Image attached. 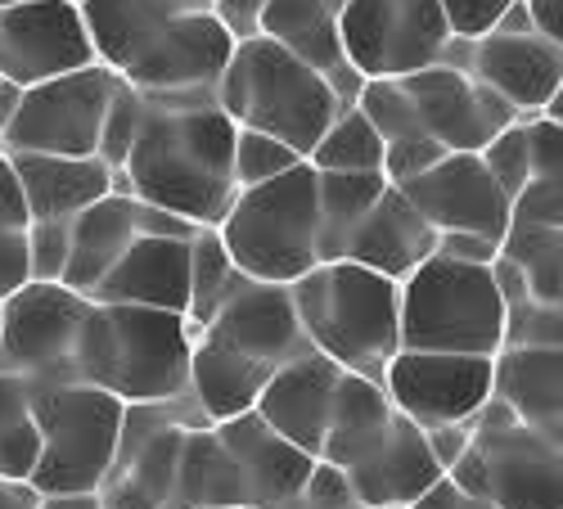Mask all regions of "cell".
<instances>
[{"instance_id":"cell-21","label":"cell","mask_w":563,"mask_h":509,"mask_svg":"<svg viewBox=\"0 0 563 509\" xmlns=\"http://www.w3.org/2000/svg\"><path fill=\"white\" fill-rule=\"evenodd\" d=\"M339 375H343L339 361L320 356V352H307V356H298V361H289V365L275 369V375L262 384L253 410L262 414V420H266L279 438H289V442L302 446L307 455H320Z\"/></svg>"},{"instance_id":"cell-19","label":"cell","mask_w":563,"mask_h":509,"mask_svg":"<svg viewBox=\"0 0 563 509\" xmlns=\"http://www.w3.org/2000/svg\"><path fill=\"white\" fill-rule=\"evenodd\" d=\"M234 51V36L225 32V23L212 10H180L163 36L150 45L145 55L131 64V73L122 77L135 90H195V86H212L217 73L225 68Z\"/></svg>"},{"instance_id":"cell-50","label":"cell","mask_w":563,"mask_h":509,"mask_svg":"<svg viewBox=\"0 0 563 509\" xmlns=\"http://www.w3.org/2000/svg\"><path fill=\"white\" fill-rule=\"evenodd\" d=\"M135 230H140V235H163V240H195L203 225L185 221V217H176L167 208H154V203L135 199Z\"/></svg>"},{"instance_id":"cell-12","label":"cell","mask_w":563,"mask_h":509,"mask_svg":"<svg viewBox=\"0 0 563 509\" xmlns=\"http://www.w3.org/2000/svg\"><path fill=\"white\" fill-rule=\"evenodd\" d=\"M90 298L59 280H27L0 298V369L19 379H73Z\"/></svg>"},{"instance_id":"cell-16","label":"cell","mask_w":563,"mask_h":509,"mask_svg":"<svg viewBox=\"0 0 563 509\" xmlns=\"http://www.w3.org/2000/svg\"><path fill=\"white\" fill-rule=\"evenodd\" d=\"M397 190L433 230H474L496 244L509 230V199L500 195V185L478 154H446L424 176L397 185Z\"/></svg>"},{"instance_id":"cell-20","label":"cell","mask_w":563,"mask_h":509,"mask_svg":"<svg viewBox=\"0 0 563 509\" xmlns=\"http://www.w3.org/2000/svg\"><path fill=\"white\" fill-rule=\"evenodd\" d=\"M343 478L365 509H406L419 491L442 478V469L424 442V429L415 420H406L401 410H393V420L379 433V442H374L361 460H352L343 469Z\"/></svg>"},{"instance_id":"cell-7","label":"cell","mask_w":563,"mask_h":509,"mask_svg":"<svg viewBox=\"0 0 563 509\" xmlns=\"http://www.w3.org/2000/svg\"><path fill=\"white\" fill-rule=\"evenodd\" d=\"M217 235L230 262L253 280L294 285L316 257V167L302 158L285 176L249 185L230 199Z\"/></svg>"},{"instance_id":"cell-53","label":"cell","mask_w":563,"mask_h":509,"mask_svg":"<svg viewBox=\"0 0 563 509\" xmlns=\"http://www.w3.org/2000/svg\"><path fill=\"white\" fill-rule=\"evenodd\" d=\"M262 5H266V0H212V14L225 23V32L234 41H240V36H253L257 32Z\"/></svg>"},{"instance_id":"cell-13","label":"cell","mask_w":563,"mask_h":509,"mask_svg":"<svg viewBox=\"0 0 563 509\" xmlns=\"http://www.w3.org/2000/svg\"><path fill=\"white\" fill-rule=\"evenodd\" d=\"M379 384L388 401L419 429L474 420L478 406L492 397V356L397 347Z\"/></svg>"},{"instance_id":"cell-4","label":"cell","mask_w":563,"mask_h":509,"mask_svg":"<svg viewBox=\"0 0 563 509\" xmlns=\"http://www.w3.org/2000/svg\"><path fill=\"white\" fill-rule=\"evenodd\" d=\"M212 100L234 126L266 131L302 158L343 109L330 81L262 32L234 41L225 68L212 81Z\"/></svg>"},{"instance_id":"cell-55","label":"cell","mask_w":563,"mask_h":509,"mask_svg":"<svg viewBox=\"0 0 563 509\" xmlns=\"http://www.w3.org/2000/svg\"><path fill=\"white\" fill-rule=\"evenodd\" d=\"M559 5H563V0H523V10H528V19H532V27H537L541 36H554V41H563Z\"/></svg>"},{"instance_id":"cell-45","label":"cell","mask_w":563,"mask_h":509,"mask_svg":"<svg viewBox=\"0 0 563 509\" xmlns=\"http://www.w3.org/2000/svg\"><path fill=\"white\" fill-rule=\"evenodd\" d=\"M68 262V221H32L27 230V280H59Z\"/></svg>"},{"instance_id":"cell-47","label":"cell","mask_w":563,"mask_h":509,"mask_svg":"<svg viewBox=\"0 0 563 509\" xmlns=\"http://www.w3.org/2000/svg\"><path fill=\"white\" fill-rule=\"evenodd\" d=\"M509 225H563V180H528L509 199Z\"/></svg>"},{"instance_id":"cell-54","label":"cell","mask_w":563,"mask_h":509,"mask_svg":"<svg viewBox=\"0 0 563 509\" xmlns=\"http://www.w3.org/2000/svg\"><path fill=\"white\" fill-rule=\"evenodd\" d=\"M0 509H41V491L27 478H5L0 474Z\"/></svg>"},{"instance_id":"cell-49","label":"cell","mask_w":563,"mask_h":509,"mask_svg":"<svg viewBox=\"0 0 563 509\" xmlns=\"http://www.w3.org/2000/svg\"><path fill=\"white\" fill-rule=\"evenodd\" d=\"M438 253L455 257V262H474V266H492L500 244L487 235H474V230H438Z\"/></svg>"},{"instance_id":"cell-23","label":"cell","mask_w":563,"mask_h":509,"mask_svg":"<svg viewBox=\"0 0 563 509\" xmlns=\"http://www.w3.org/2000/svg\"><path fill=\"white\" fill-rule=\"evenodd\" d=\"M86 298L185 316V302H190V240L135 235L131 248L100 275V285Z\"/></svg>"},{"instance_id":"cell-8","label":"cell","mask_w":563,"mask_h":509,"mask_svg":"<svg viewBox=\"0 0 563 509\" xmlns=\"http://www.w3.org/2000/svg\"><path fill=\"white\" fill-rule=\"evenodd\" d=\"M446 478L496 509H563V442L519 424L500 397H487Z\"/></svg>"},{"instance_id":"cell-37","label":"cell","mask_w":563,"mask_h":509,"mask_svg":"<svg viewBox=\"0 0 563 509\" xmlns=\"http://www.w3.org/2000/svg\"><path fill=\"white\" fill-rule=\"evenodd\" d=\"M27 230H32V217L23 208L14 167L5 150H0V298L27 285Z\"/></svg>"},{"instance_id":"cell-28","label":"cell","mask_w":563,"mask_h":509,"mask_svg":"<svg viewBox=\"0 0 563 509\" xmlns=\"http://www.w3.org/2000/svg\"><path fill=\"white\" fill-rule=\"evenodd\" d=\"M135 235L140 230H135V199L131 195L109 190L104 199L81 208L68 221V262H64L59 285H68L77 294H90L100 285V275L131 248Z\"/></svg>"},{"instance_id":"cell-31","label":"cell","mask_w":563,"mask_h":509,"mask_svg":"<svg viewBox=\"0 0 563 509\" xmlns=\"http://www.w3.org/2000/svg\"><path fill=\"white\" fill-rule=\"evenodd\" d=\"M393 410L397 406L388 401L384 384L343 369L339 388H334V406H330V424H324V442H320L316 460H324V465H334V469H347L352 460H361L374 442H379V433L393 420Z\"/></svg>"},{"instance_id":"cell-30","label":"cell","mask_w":563,"mask_h":509,"mask_svg":"<svg viewBox=\"0 0 563 509\" xmlns=\"http://www.w3.org/2000/svg\"><path fill=\"white\" fill-rule=\"evenodd\" d=\"M167 509H249L240 465L230 460L212 424L185 433Z\"/></svg>"},{"instance_id":"cell-33","label":"cell","mask_w":563,"mask_h":509,"mask_svg":"<svg viewBox=\"0 0 563 509\" xmlns=\"http://www.w3.org/2000/svg\"><path fill=\"white\" fill-rule=\"evenodd\" d=\"M244 280H253V275H244L240 266L230 262L217 225H203L199 235L190 240V302H185V330H190V339L208 325L212 311Z\"/></svg>"},{"instance_id":"cell-9","label":"cell","mask_w":563,"mask_h":509,"mask_svg":"<svg viewBox=\"0 0 563 509\" xmlns=\"http://www.w3.org/2000/svg\"><path fill=\"white\" fill-rule=\"evenodd\" d=\"M212 424L190 392L167 401H135L122 410L113 465L100 483L104 509H167L180 442L190 429Z\"/></svg>"},{"instance_id":"cell-51","label":"cell","mask_w":563,"mask_h":509,"mask_svg":"<svg viewBox=\"0 0 563 509\" xmlns=\"http://www.w3.org/2000/svg\"><path fill=\"white\" fill-rule=\"evenodd\" d=\"M406 509H496L487 496H474V491H464V487H455L446 474L433 483V487H424L419 491Z\"/></svg>"},{"instance_id":"cell-38","label":"cell","mask_w":563,"mask_h":509,"mask_svg":"<svg viewBox=\"0 0 563 509\" xmlns=\"http://www.w3.org/2000/svg\"><path fill=\"white\" fill-rule=\"evenodd\" d=\"M352 104L365 113V122L374 131H379L384 145L406 141V135H424V126H419V118H415V104H410V96L401 90L397 77H365Z\"/></svg>"},{"instance_id":"cell-29","label":"cell","mask_w":563,"mask_h":509,"mask_svg":"<svg viewBox=\"0 0 563 509\" xmlns=\"http://www.w3.org/2000/svg\"><path fill=\"white\" fill-rule=\"evenodd\" d=\"M271 375H275L271 365L234 352L230 343H221L212 334L190 339V397L199 401V410L212 424L253 410V401H257V392Z\"/></svg>"},{"instance_id":"cell-10","label":"cell","mask_w":563,"mask_h":509,"mask_svg":"<svg viewBox=\"0 0 563 509\" xmlns=\"http://www.w3.org/2000/svg\"><path fill=\"white\" fill-rule=\"evenodd\" d=\"M118 73L104 64H86L19 90V104L0 131L5 154H73L90 158L100 150V126L118 90Z\"/></svg>"},{"instance_id":"cell-48","label":"cell","mask_w":563,"mask_h":509,"mask_svg":"<svg viewBox=\"0 0 563 509\" xmlns=\"http://www.w3.org/2000/svg\"><path fill=\"white\" fill-rule=\"evenodd\" d=\"M442 5V19L451 27V36H464V41H474V36H487L500 14L514 5V0H438Z\"/></svg>"},{"instance_id":"cell-56","label":"cell","mask_w":563,"mask_h":509,"mask_svg":"<svg viewBox=\"0 0 563 509\" xmlns=\"http://www.w3.org/2000/svg\"><path fill=\"white\" fill-rule=\"evenodd\" d=\"M41 509H104L100 491H55V496H41Z\"/></svg>"},{"instance_id":"cell-32","label":"cell","mask_w":563,"mask_h":509,"mask_svg":"<svg viewBox=\"0 0 563 509\" xmlns=\"http://www.w3.org/2000/svg\"><path fill=\"white\" fill-rule=\"evenodd\" d=\"M388 190L384 171H316V257H343L352 230Z\"/></svg>"},{"instance_id":"cell-26","label":"cell","mask_w":563,"mask_h":509,"mask_svg":"<svg viewBox=\"0 0 563 509\" xmlns=\"http://www.w3.org/2000/svg\"><path fill=\"white\" fill-rule=\"evenodd\" d=\"M32 221H73L81 208L113 190V167L104 158L73 154H5Z\"/></svg>"},{"instance_id":"cell-1","label":"cell","mask_w":563,"mask_h":509,"mask_svg":"<svg viewBox=\"0 0 563 509\" xmlns=\"http://www.w3.org/2000/svg\"><path fill=\"white\" fill-rule=\"evenodd\" d=\"M234 122L217 104H154L145 100L140 131L113 171V195L167 208L195 225H217L240 195L230 167Z\"/></svg>"},{"instance_id":"cell-11","label":"cell","mask_w":563,"mask_h":509,"mask_svg":"<svg viewBox=\"0 0 563 509\" xmlns=\"http://www.w3.org/2000/svg\"><path fill=\"white\" fill-rule=\"evenodd\" d=\"M339 36L361 77H406L442 64L451 27L438 0H343Z\"/></svg>"},{"instance_id":"cell-46","label":"cell","mask_w":563,"mask_h":509,"mask_svg":"<svg viewBox=\"0 0 563 509\" xmlns=\"http://www.w3.org/2000/svg\"><path fill=\"white\" fill-rule=\"evenodd\" d=\"M528 141V171L532 180H563V122H550L541 113L519 118Z\"/></svg>"},{"instance_id":"cell-3","label":"cell","mask_w":563,"mask_h":509,"mask_svg":"<svg viewBox=\"0 0 563 509\" xmlns=\"http://www.w3.org/2000/svg\"><path fill=\"white\" fill-rule=\"evenodd\" d=\"M302 334L320 356L339 361L352 375L379 384L401 347L397 334V280L365 270L347 257L316 262L289 285Z\"/></svg>"},{"instance_id":"cell-59","label":"cell","mask_w":563,"mask_h":509,"mask_svg":"<svg viewBox=\"0 0 563 509\" xmlns=\"http://www.w3.org/2000/svg\"><path fill=\"white\" fill-rule=\"evenodd\" d=\"M330 5H334V10H339V5H343V0H330Z\"/></svg>"},{"instance_id":"cell-35","label":"cell","mask_w":563,"mask_h":509,"mask_svg":"<svg viewBox=\"0 0 563 509\" xmlns=\"http://www.w3.org/2000/svg\"><path fill=\"white\" fill-rule=\"evenodd\" d=\"M307 163L316 171H379L384 141L356 104H343L330 118V126L320 131V141L307 150Z\"/></svg>"},{"instance_id":"cell-44","label":"cell","mask_w":563,"mask_h":509,"mask_svg":"<svg viewBox=\"0 0 563 509\" xmlns=\"http://www.w3.org/2000/svg\"><path fill=\"white\" fill-rule=\"evenodd\" d=\"M446 154H451V150H442L433 135H406V141L384 145L379 171H384L388 185H406V180H415V176H424L433 163H442Z\"/></svg>"},{"instance_id":"cell-5","label":"cell","mask_w":563,"mask_h":509,"mask_svg":"<svg viewBox=\"0 0 563 509\" xmlns=\"http://www.w3.org/2000/svg\"><path fill=\"white\" fill-rule=\"evenodd\" d=\"M397 334L410 352L496 356L505 334V302L492 266L433 253L397 285Z\"/></svg>"},{"instance_id":"cell-6","label":"cell","mask_w":563,"mask_h":509,"mask_svg":"<svg viewBox=\"0 0 563 509\" xmlns=\"http://www.w3.org/2000/svg\"><path fill=\"white\" fill-rule=\"evenodd\" d=\"M32 414H36V465L27 483L41 496L55 491H100L118 433H122V401L81 379H27Z\"/></svg>"},{"instance_id":"cell-25","label":"cell","mask_w":563,"mask_h":509,"mask_svg":"<svg viewBox=\"0 0 563 509\" xmlns=\"http://www.w3.org/2000/svg\"><path fill=\"white\" fill-rule=\"evenodd\" d=\"M433 253H438V230L415 212V203L397 190V185H388V190L374 199V208L361 217V225L352 230V240L343 248L347 262H356L365 270H379L397 285Z\"/></svg>"},{"instance_id":"cell-57","label":"cell","mask_w":563,"mask_h":509,"mask_svg":"<svg viewBox=\"0 0 563 509\" xmlns=\"http://www.w3.org/2000/svg\"><path fill=\"white\" fill-rule=\"evenodd\" d=\"M14 104H19V86H10L5 77H0V131H5V122H10Z\"/></svg>"},{"instance_id":"cell-58","label":"cell","mask_w":563,"mask_h":509,"mask_svg":"<svg viewBox=\"0 0 563 509\" xmlns=\"http://www.w3.org/2000/svg\"><path fill=\"white\" fill-rule=\"evenodd\" d=\"M172 5H180V10H212V0H172Z\"/></svg>"},{"instance_id":"cell-2","label":"cell","mask_w":563,"mask_h":509,"mask_svg":"<svg viewBox=\"0 0 563 509\" xmlns=\"http://www.w3.org/2000/svg\"><path fill=\"white\" fill-rule=\"evenodd\" d=\"M73 379L113 392L122 406L190 392L185 316L126 302H90L73 352Z\"/></svg>"},{"instance_id":"cell-42","label":"cell","mask_w":563,"mask_h":509,"mask_svg":"<svg viewBox=\"0 0 563 509\" xmlns=\"http://www.w3.org/2000/svg\"><path fill=\"white\" fill-rule=\"evenodd\" d=\"M478 158H483V167L492 171V180L500 185V195H505V199H514V195H519L523 185L532 180V171H528L523 122H509L505 131H496L492 141L478 150Z\"/></svg>"},{"instance_id":"cell-22","label":"cell","mask_w":563,"mask_h":509,"mask_svg":"<svg viewBox=\"0 0 563 509\" xmlns=\"http://www.w3.org/2000/svg\"><path fill=\"white\" fill-rule=\"evenodd\" d=\"M212 429L225 442L230 460L240 465V478H244V491H249V509L285 505L289 496L302 491V483L316 469V455H307L289 438H279L257 410L230 414V420H221Z\"/></svg>"},{"instance_id":"cell-40","label":"cell","mask_w":563,"mask_h":509,"mask_svg":"<svg viewBox=\"0 0 563 509\" xmlns=\"http://www.w3.org/2000/svg\"><path fill=\"white\" fill-rule=\"evenodd\" d=\"M500 347H563V307H545L528 294L505 298Z\"/></svg>"},{"instance_id":"cell-60","label":"cell","mask_w":563,"mask_h":509,"mask_svg":"<svg viewBox=\"0 0 563 509\" xmlns=\"http://www.w3.org/2000/svg\"><path fill=\"white\" fill-rule=\"evenodd\" d=\"M0 5H14V0H0Z\"/></svg>"},{"instance_id":"cell-18","label":"cell","mask_w":563,"mask_h":509,"mask_svg":"<svg viewBox=\"0 0 563 509\" xmlns=\"http://www.w3.org/2000/svg\"><path fill=\"white\" fill-rule=\"evenodd\" d=\"M199 334H212V339L230 343L234 352H244L271 369L316 352L311 339L302 334L289 285H266V280H244L212 311V320Z\"/></svg>"},{"instance_id":"cell-34","label":"cell","mask_w":563,"mask_h":509,"mask_svg":"<svg viewBox=\"0 0 563 509\" xmlns=\"http://www.w3.org/2000/svg\"><path fill=\"white\" fill-rule=\"evenodd\" d=\"M500 257L523 275L537 302H563V225H509L500 240Z\"/></svg>"},{"instance_id":"cell-41","label":"cell","mask_w":563,"mask_h":509,"mask_svg":"<svg viewBox=\"0 0 563 509\" xmlns=\"http://www.w3.org/2000/svg\"><path fill=\"white\" fill-rule=\"evenodd\" d=\"M140 118H145V96H140L135 86L118 81L113 100H109V113H104V126H100V150H96V158H104L113 171L122 167V158H126V150L135 141Z\"/></svg>"},{"instance_id":"cell-27","label":"cell","mask_w":563,"mask_h":509,"mask_svg":"<svg viewBox=\"0 0 563 509\" xmlns=\"http://www.w3.org/2000/svg\"><path fill=\"white\" fill-rule=\"evenodd\" d=\"M492 397L519 424L563 442V347H500L492 356Z\"/></svg>"},{"instance_id":"cell-43","label":"cell","mask_w":563,"mask_h":509,"mask_svg":"<svg viewBox=\"0 0 563 509\" xmlns=\"http://www.w3.org/2000/svg\"><path fill=\"white\" fill-rule=\"evenodd\" d=\"M275 509H365V505H361L356 491L347 487L343 469H334V465H324V460H316V469H311V478L302 483V491L289 496L285 505H275Z\"/></svg>"},{"instance_id":"cell-24","label":"cell","mask_w":563,"mask_h":509,"mask_svg":"<svg viewBox=\"0 0 563 509\" xmlns=\"http://www.w3.org/2000/svg\"><path fill=\"white\" fill-rule=\"evenodd\" d=\"M257 32L271 36L275 45H285L289 55H298L307 68H316L324 81L334 86V96L343 104L356 100L361 73L343 55V36H339V10L330 0H266Z\"/></svg>"},{"instance_id":"cell-36","label":"cell","mask_w":563,"mask_h":509,"mask_svg":"<svg viewBox=\"0 0 563 509\" xmlns=\"http://www.w3.org/2000/svg\"><path fill=\"white\" fill-rule=\"evenodd\" d=\"M36 446H41V433H36L27 379L0 369V474L27 478L36 465Z\"/></svg>"},{"instance_id":"cell-17","label":"cell","mask_w":563,"mask_h":509,"mask_svg":"<svg viewBox=\"0 0 563 509\" xmlns=\"http://www.w3.org/2000/svg\"><path fill=\"white\" fill-rule=\"evenodd\" d=\"M464 73L505 96L519 118H532L563 90V41L541 32H487L468 41Z\"/></svg>"},{"instance_id":"cell-52","label":"cell","mask_w":563,"mask_h":509,"mask_svg":"<svg viewBox=\"0 0 563 509\" xmlns=\"http://www.w3.org/2000/svg\"><path fill=\"white\" fill-rule=\"evenodd\" d=\"M468 438H474V420L429 424V429H424V442H429V451H433V460H438V469H442V474L460 460V451L468 446Z\"/></svg>"},{"instance_id":"cell-15","label":"cell","mask_w":563,"mask_h":509,"mask_svg":"<svg viewBox=\"0 0 563 509\" xmlns=\"http://www.w3.org/2000/svg\"><path fill=\"white\" fill-rule=\"evenodd\" d=\"M397 81L410 96L424 135H433L451 154H478L496 131L519 122V109L505 96H496L492 86H483L478 77H468L451 64H429V68L406 73Z\"/></svg>"},{"instance_id":"cell-14","label":"cell","mask_w":563,"mask_h":509,"mask_svg":"<svg viewBox=\"0 0 563 509\" xmlns=\"http://www.w3.org/2000/svg\"><path fill=\"white\" fill-rule=\"evenodd\" d=\"M96 64L77 0H14L0 5V77L27 90L59 73Z\"/></svg>"},{"instance_id":"cell-39","label":"cell","mask_w":563,"mask_h":509,"mask_svg":"<svg viewBox=\"0 0 563 509\" xmlns=\"http://www.w3.org/2000/svg\"><path fill=\"white\" fill-rule=\"evenodd\" d=\"M302 154L285 141H275L266 131H249V126H234V150H230V167H234V185L249 190V185L275 180L285 176L289 167H298Z\"/></svg>"}]
</instances>
